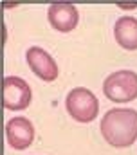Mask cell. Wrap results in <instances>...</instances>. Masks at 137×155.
Here are the masks:
<instances>
[{
    "label": "cell",
    "instance_id": "obj_5",
    "mask_svg": "<svg viewBox=\"0 0 137 155\" xmlns=\"http://www.w3.org/2000/svg\"><path fill=\"white\" fill-rule=\"evenodd\" d=\"M7 144L15 150H25L34 141V126L27 117H13L5 124Z\"/></svg>",
    "mask_w": 137,
    "mask_h": 155
},
{
    "label": "cell",
    "instance_id": "obj_6",
    "mask_svg": "<svg viewBox=\"0 0 137 155\" xmlns=\"http://www.w3.org/2000/svg\"><path fill=\"white\" fill-rule=\"evenodd\" d=\"M29 69L43 81H54L58 78V65L54 58L42 47H31L25 54Z\"/></svg>",
    "mask_w": 137,
    "mask_h": 155
},
{
    "label": "cell",
    "instance_id": "obj_3",
    "mask_svg": "<svg viewBox=\"0 0 137 155\" xmlns=\"http://www.w3.org/2000/svg\"><path fill=\"white\" fill-rule=\"evenodd\" d=\"M103 94L114 103H128L137 97V74L134 71H115L105 79Z\"/></svg>",
    "mask_w": 137,
    "mask_h": 155
},
{
    "label": "cell",
    "instance_id": "obj_7",
    "mask_svg": "<svg viewBox=\"0 0 137 155\" xmlns=\"http://www.w3.org/2000/svg\"><path fill=\"white\" fill-rule=\"evenodd\" d=\"M47 18H49V24H51L56 31L68 33V31H72V29L78 25L79 15H78L76 5L67 4V2H58V4L49 5Z\"/></svg>",
    "mask_w": 137,
    "mask_h": 155
},
{
    "label": "cell",
    "instance_id": "obj_4",
    "mask_svg": "<svg viewBox=\"0 0 137 155\" xmlns=\"http://www.w3.org/2000/svg\"><path fill=\"white\" fill-rule=\"evenodd\" d=\"M2 90H4L2 103L7 110L18 112V110H25L31 105L33 94L25 79L18 76H5L2 81Z\"/></svg>",
    "mask_w": 137,
    "mask_h": 155
},
{
    "label": "cell",
    "instance_id": "obj_2",
    "mask_svg": "<svg viewBox=\"0 0 137 155\" xmlns=\"http://www.w3.org/2000/svg\"><path fill=\"white\" fill-rule=\"evenodd\" d=\"M65 108L70 117L76 119L78 123H90L99 112V101L94 96V92H90L85 87H78L67 94Z\"/></svg>",
    "mask_w": 137,
    "mask_h": 155
},
{
    "label": "cell",
    "instance_id": "obj_1",
    "mask_svg": "<svg viewBox=\"0 0 137 155\" xmlns=\"http://www.w3.org/2000/svg\"><path fill=\"white\" fill-rule=\"evenodd\" d=\"M105 141L115 148H126L137 139V112L132 108H112L101 119Z\"/></svg>",
    "mask_w": 137,
    "mask_h": 155
},
{
    "label": "cell",
    "instance_id": "obj_8",
    "mask_svg": "<svg viewBox=\"0 0 137 155\" xmlns=\"http://www.w3.org/2000/svg\"><path fill=\"white\" fill-rule=\"evenodd\" d=\"M114 35L117 43L126 51L137 49V18L134 16H121L115 22Z\"/></svg>",
    "mask_w": 137,
    "mask_h": 155
}]
</instances>
